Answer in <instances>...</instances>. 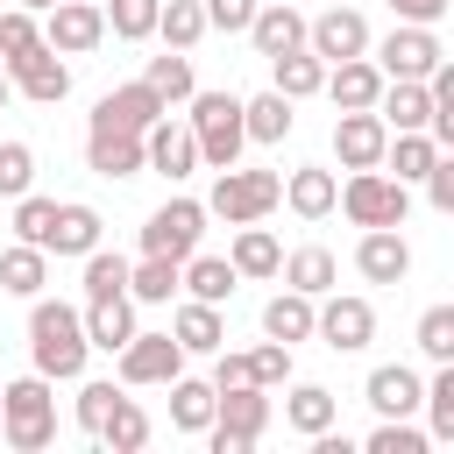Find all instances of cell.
Returning <instances> with one entry per match:
<instances>
[{"instance_id": "obj_49", "label": "cell", "mask_w": 454, "mask_h": 454, "mask_svg": "<svg viewBox=\"0 0 454 454\" xmlns=\"http://www.w3.org/2000/svg\"><path fill=\"white\" fill-rule=\"evenodd\" d=\"M35 192V149L28 142H0V199Z\"/></svg>"}, {"instance_id": "obj_56", "label": "cell", "mask_w": 454, "mask_h": 454, "mask_svg": "<svg viewBox=\"0 0 454 454\" xmlns=\"http://www.w3.org/2000/svg\"><path fill=\"white\" fill-rule=\"evenodd\" d=\"M7 99H14V71L0 64V106H7Z\"/></svg>"}, {"instance_id": "obj_10", "label": "cell", "mask_w": 454, "mask_h": 454, "mask_svg": "<svg viewBox=\"0 0 454 454\" xmlns=\"http://www.w3.org/2000/svg\"><path fill=\"white\" fill-rule=\"evenodd\" d=\"M85 170H99V177H142L149 170V135L114 128V121H85Z\"/></svg>"}, {"instance_id": "obj_16", "label": "cell", "mask_w": 454, "mask_h": 454, "mask_svg": "<svg viewBox=\"0 0 454 454\" xmlns=\"http://www.w3.org/2000/svg\"><path fill=\"white\" fill-rule=\"evenodd\" d=\"M312 50H319L326 64L369 57V50H376V35H369V14H362V7H326V14H312Z\"/></svg>"}, {"instance_id": "obj_35", "label": "cell", "mask_w": 454, "mask_h": 454, "mask_svg": "<svg viewBox=\"0 0 454 454\" xmlns=\"http://www.w3.org/2000/svg\"><path fill=\"white\" fill-rule=\"evenodd\" d=\"M234 284H241V270H234V255H192L184 262V298H206V305H227L234 298Z\"/></svg>"}, {"instance_id": "obj_53", "label": "cell", "mask_w": 454, "mask_h": 454, "mask_svg": "<svg viewBox=\"0 0 454 454\" xmlns=\"http://www.w3.org/2000/svg\"><path fill=\"white\" fill-rule=\"evenodd\" d=\"M397 21H426V28H440L447 14H454V0H383Z\"/></svg>"}, {"instance_id": "obj_51", "label": "cell", "mask_w": 454, "mask_h": 454, "mask_svg": "<svg viewBox=\"0 0 454 454\" xmlns=\"http://www.w3.org/2000/svg\"><path fill=\"white\" fill-rule=\"evenodd\" d=\"M255 7H262V0H206V21H213L220 35H248Z\"/></svg>"}, {"instance_id": "obj_9", "label": "cell", "mask_w": 454, "mask_h": 454, "mask_svg": "<svg viewBox=\"0 0 454 454\" xmlns=\"http://www.w3.org/2000/svg\"><path fill=\"white\" fill-rule=\"evenodd\" d=\"M369 57L383 64V78H433L447 50H440V35H433L426 21H397V28H390V35L369 50Z\"/></svg>"}, {"instance_id": "obj_46", "label": "cell", "mask_w": 454, "mask_h": 454, "mask_svg": "<svg viewBox=\"0 0 454 454\" xmlns=\"http://www.w3.org/2000/svg\"><path fill=\"white\" fill-rule=\"evenodd\" d=\"M362 447H369V454H426L433 433H426L419 419H376V433H369Z\"/></svg>"}, {"instance_id": "obj_45", "label": "cell", "mask_w": 454, "mask_h": 454, "mask_svg": "<svg viewBox=\"0 0 454 454\" xmlns=\"http://www.w3.org/2000/svg\"><path fill=\"white\" fill-rule=\"evenodd\" d=\"M128 277H135L128 255H114V248H92V255H85V298H121Z\"/></svg>"}, {"instance_id": "obj_47", "label": "cell", "mask_w": 454, "mask_h": 454, "mask_svg": "<svg viewBox=\"0 0 454 454\" xmlns=\"http://www.w3.org/2000/svg\"><path fill=\"white\" fill-rule=\"evenodd\" d=\"M411 340H419L426 362H454V305H426L419 326H411Z\"/></svg>"}, {"instance_id": "obj_43", "label": "cell", "mask_w": 454, "mask_h": 454, "mask_svg": "<svg viewBox=\"0 0 454 454\" xmlns=\"http://www.w3.org/2000/svg\"><path fill=\"white\" fill-rule=\"evenodd\" d=\"M163 21V0H106V35L121 43H149Z\"/></svg>"}, {"instance_id": "obj_54", "label": "cell", "mask_w": 454, "mask_h": 454, "mask_svg": "<svg viewBox=\"0 0 454 454\" xmlns=\"http://www.w3.org/2000/svg\"><path fill=\"white\" fill-rule=\"evenodd\" d=\"M426 85H433V106H454V57H440V71Z\"/></svg>"}, {"instance_id": "obj_1", "label": "cell", "mask_w": 454, "mask_h": 454, "mask_svg": "<svg viewBox=\"0 0 454 454\" xmlns=\"http://www.w3.org/2000/svg\"><path fill=\"white\" fill-rule=\"evenodd\" d=\"M92 333H85V305L64 298H28V369H43L50 383H78L92 362Z\"/></svg>"}, {"instance_id": "obj_24", "label": "cell", "mask_w": 454, "mask_h": 454, "mask_svg": "<svg viewBox=\"0 0 454 454\" xmlns=\"http://www.w3.org/2000/svg\"><path fill=\"white\" fill-rule=\"evenodd\" d=\"M262 333H270V340H291V348H298V340H319V298L284 284V291L262 305Z\"/></svg>"}, {"instance_id": "obj_11", "label": "cell", "mask_w": 454, "mask_h": 454, "mask_svg": "<svg viewBox=\"0 0 454 454\" xmlns=\"http://www.w3.org/2000/svg\"><path fill=\"white\" fill-rule=\"evenodd\" d=\"M319 340H326L333 355H362V348L376 340V305H369L362 291H326V298H319Z\"/></svg>"}, {"instance_id": "obj_18", "label": "cell", "mask_w": 454, "mask_h": 454, "mask_svg": "<svg viewBox=\"0 0 454 454\" xmlns=\"http://www.w3.org/2000/svg\"><path fill=\"white\" fill-rule=\"evenodd\" d=\"M248 43H255V57L305 50V43H312V14H298L291 0H262V7H255V21H248Z\"/></svg>"}, {"instance_id": "obj_52", "label": "cell", "mask_w": 454, "mask_h": 454, "mask_svg": "<svg viewBox=\"0 0 454 454\" xmlns=\"http://www.w3.org/2000/svg\"><path fill=\"white\" fill-rule=\"evenodd\" d=\"M419 192H426V206H433V213H454V149H440V163L426 170V184H419Z\"/></svg>"}, {"instance_id": "obj_15", "label": "cell", "mask_w": 454, "mask_h": 454, "mask_svg": "<svg viewBox=\"0 0 454 454\" xmlns=\"http://www.w3.org/2000/svg\"><path fill=\"white\" fill-rule=\"evenodd\" d=\"M7 71H14V92H21V99H35V106H57V99L71 92V57H64L57 43H35V50H28V57H14Z\"/></svg>"}, {"instance_id": "obj_8", "label": "cell", "mask_w": 454, "mask_h": 454, "mask_svg": "<svg viewBox=\"0 0 454 454\" xmlns=\"http://www.w3.org/2000/svg\"><path fill=\"white\" fill-rule=\"evenodd\" d=\"M114 369H121V383L128 390H170L177 376H184V340L177 333H135L121 355H114Z\"/></svg>"}, {"instance_id": "obj_41", "label": "cell", "mask_w": 454, "mask_h": 454, "mask_svg": "<svg viewBox=\"0 0 454 454\" xmlns=\"http://www.w3.org/2000/svg\"><path fill=\"white\" fill-rule=\"evenodd\" d=\"M426 433L440 447H454V362H433V376H426Z\"/></svg>"}, {"instance_id": "obj_14", "label": "cell", "mask_w": 454, "mask_h": 454, "mask_svg": "<svg viewBox=\"0 0 454 454\" xmlns=\"http://www.w3.org/2000/svg\"><path fill=\"white\" fill-rule=\"evenodd\" d=\"M43 43H57L64 57H85L106 43V0H57L43 14Z\"/></svg>"}, {"instance_id": "obj_17", "label": "cell", "mask_w": 454, "mask_h": 454, "mask_svg": "<svg viewBox=\"0 0 454 454\" xmlns=\"http://www.w3.org/2000/svg\"><path fill=\"white\" fill-rule=\"evenodd\" d=\"M149 170H156V177H170V184H184L192 170H206V156H199V128L163 114V121L149 128Z\"/></svg>"}, {"instance_id": "obj_44", "label": "cell", "mask_w": 454, "mask_h": 454, "mask_svg": "<svg viewBox=\"0 0 454 454\" xmlns=\"http://www.w3.org/2000/svg\"><path fill=\"white\" fill-rule=\"evenodd\" d=\"M121 397H128V383H106V376H99V383H85V376H78V404H71V411H78V433H92V440H99V426L114 419V404H121Z\"/></svg>"}, {"instance_id": "obj_21", "label": "cell", "mask_w": 454, "mask_h": 454, "mask_svg": "<svg viewBox=\"0 0 454 454\" xmlns=\"http://www.w3.org/2000/svg\"><path fill=\"white\" fill-rule=\"evenodd\" d=\"M284 206L298 220H326V213H340V177L326 163H298V170H284Z\"/></svg>"}, {"instance_id": "obj_48", "label": "cell", "mask_w": 454, "mask_h": 454, "mask_svg": "<svg viewBox=\"0 0 454 454\" xmlns=\"http://www.w3.org/2000/svg\"><path fill=\"white\" fill-rule=\"evenodd\" d=\"M35 43H43V14H35V7H7V14H0V64L28 57Z\"/></svg>"}, {"instance_id": "obj_19", "label": "cell", "mask_w": 454, "mask_h": 454, "mask_svg": "<svg viewBox=\"0 0 454 454\" xmlns=\"http://www.w3.org/2000/svg\"><path fill=\"white\" fill-rule=\"evenodd\" d=\"M355 270H362V284H404V277H411V241H404L397 227H362Z\"/></svg>"}, {"instance_id": "obj_26", "label": "cell", "mask_w": 454, "mask_h": 454, "mask_svg": "<svg viewBox=\"0 0 454 454\" xmlns=\"http://www.w3.org/2000/svg\"><path fill=\"white\" fill-rule=\"evenodd\" d=\"M376 114L390 121V135H411V128H433V85L426 78H390Z\"/></svg>"}, {"instance_id": "obj_4", "label": "cell", "mask_w": 454, "mask_h": 454, "mask_svg": "<svg viewBox=\"0 0 454 454\" xmlns=\"http://www.w3.org/2000/svg\"><path fill=\"white\" fill-rule=\"evenodd\" d=\"M213 220H227V227H248V220H270L277 206H284V177L277 170H248V163H234V170H213Z\"/></svg>"}, {"instance_id": "obj_7", "label": "cell", "mask_w": 454, "mask_h": 454, "mask_svg": "<svg viewBox=\"0 0 454 454\" xmlns=\"http://www.w3.org/2000/svg\"><path fill=\"white\" fill-rule=\"evenodd\" d=\"M270 419H277V404H270L262 383H248V390H220V419L206 426V447H213V454H248V447L270 433Z\"/></svg>"}, {"instance_id": "obj_33", "label": "cell", "mask_w": 454, "mask_h": 454, "mask_svg": "<svg viewBox=\"0 0 454 454\" xmlns=\"http://www.w3.org/2000/svg\"><path fill=\"white\" fill-rule=\"evenodd\" d=\"M284 284H291V291H312V298L340 291V262H333V248H319V241L291 248V255H284Z\"/></svg>"}, {"instance_id": "obj_20", "label": "cell", "mask_w": 454, "mask_h": 454, "mask_svg": "<svg viewBox=\"0 0 454 454\" xmlns=\"http://www.w3.org/2000/svg\"><path fill=\"white\" fill-rule=\"evenodd\" d=\"M163 114H170V99H163L149 78H135V85H114V92L92 106V121H114V128H135V135H149Z\"/></svg>"}, {"instance_id": "obj_13", "label": "cell", "mask_w": 454, "mask_h": 454, "mask_svg": "<svg viewBox=\"0 0 454 454\" xmlns=\"http://www.w3.org/2000/svg\"><path fill=\"white\" fill-rule=\"evenodd\" d=\"M333 156H340V170H383V156H390V121H383L376 106L340 114V121H333Z\"/></svg>"}, {"instance_id": "obj_32", "label": "cell", "mask_w": 454, "mask_h": 454, "mask_svg": "<svg viewBox=\"0 0 454 454\" xmlns=\"http://www.w3.org/2000/svg\"><path fill=\"white\" fill-rule=\"evenodd\" d=\"M99 234H106V220H99V206H85V199H64V213H57V241H50V255H92L99 248Z\"/></svg>"}, {"instance_id": "obj_39", "label": "cell", "mask_w": 454, "mask_h": 454, "mask_svg": "<svg viewBox=\"0 0 454 454\" xmlns=\"http://www.w3.org/2000/svg\"><path fill=\"white\" fill-rule=\"evenodd\" d=\"M199 35H213V21H206V0H163L156 43H163V50H199Z\"/></svg>"}, {"instance_id": "obj_37", "label": "cell", "mask_w": 454, "mask_h": 454, "mask_svg": "<svg viewBox=\"0 0 454 454\" xmlns=\"http://www.w3.org/2000/svg\"><path fill=\"white\" fill-rule=\"evenodd\" d=\"M170 291H184V262L177 255H142L135 277H128V298L135 305H170Z\"/></svg>"}, {"instance_id": "obj_28", "label": "cell", "mask_w": 454, "mask_h": 454, "mask_svg": "<svg viewBox=\"0 0 454 454\" xmlns=\"http://www.w3.org/2000/svg\"><path fill=\"white\" fill-rule=\"evenodd\" d=\"M213 419H220V383H213V376H177V383H170V426L206 440Z\"/></svg>"}, {"instance_id": "obj_12", "label": "cell", "mask_w": 454, "mask_h": 454, "mask_svg": "<svg viewBox=\"0 0 454 454\" xmlns=\"http://www.w3.org/2000/svg\"><path fill=\"white\" fill-rule=\"evenodd\" d=\"M362 397H369L376 419H426V376L411 362H376L369 383H362Z\"/></svg>"}, {"instance_id": "obj_50", "label": "cell", "mask_w": 454, "mask_h": 454, "mask_svg": "<svg viewBox=\"0 0 454 454\" xmlns=\"http://www.w3.org/2000/svg\"><path fill=\"white\" fill-rule=\"evenodd\" d=\"M248 355H255V383L262 390H284L291 383V340H270L262 333V348H248Z\"/></svg>"}, {"instance_id": "obj_23", "label": "cell", "mask_w": 454, "mask_h": 454, "mask_svg": "<svg viewBox=\"0 0 454 454\" xmlns=\"http://www.w3.org/2000/svg\"><path fill=\"white\" fill-rule=\"evenodd\" d=\"M227 255H234V270H241V284H270V277H284V241L262 227V220H248V227H234V241H227Z\"/></svg>"}, {"instance_id": "obj_6", "label": "cell", "mask_w": 454, "mask_h": 454, "mask_svg": "<svg viewBox=\"0 0 454 454\" xmlns=\"http://www.w3.org/2000/svg\"><path fill=\"white\" fill-rule=\"evenodd\" d=\"M206 220H213V206L206 199H163L149 220H142V255H177V262H192L199 255V241H206Z\"/></svg>"}, {"instance_id": "obj_3", "label": "cell", "mask_w": 454, "mask_h": 454, "mask_svg": "<svg viewBox=\"0 0 454 454\" xmlns=\"http://www.w3.org/2000/svg\"><path fill=\"white\" fill-rule=\"evenodd\" d=\"M184 121L199 128L206 170H234V163H241V149H248V99H241V92H206V85H199Z\"/></svg>"}, {"instance_id": "obj_34", "label": "cell", "mask_w": 454, "mask_h": 454, "mask_svg": "<svg viewBox=\"0 0 454 454\" xmlns=\"http://www.w3.org/2000/svg\"><path fill=\"white\" fill-rule=\"evenodd\" d=\"M433 163H440V142H433V128H411V135H390V156H383V170H390V177H404V184L419 192Z\"/></svg>"}, {"instance_id": "obj_29", "label": "cell", "mask_w": 454, "mask_h": 454, "mask_svg": "<svg viewBox=\"0 0 454 454\" xmlns=\"http://www.w3.org/2000/svg\"><path fill=\"white\" fill-rule=\"evenodd\" d=\"M43 284H50V248L7 241V248H0V291H7V298H43Z\"/></svg>"}, {"instance_id": "obj_2", "label": "cell", "mask_w": 454, "mask_h": 454, "mask_svg": "<svg viewBox=\"0 0 454 454\" xmlns=\"http://www.w3.org/2000/svg\"><path fill=\"white\" fill-rule=\"evenodd\" d=\"M0 433H7L14 454H43V447L57 440V390H50L43 369L0 383Z\"/></svg>"}, {"instance_id": "obj_27", "label": "cell", "mask_w": 454, "mask_h": 454, "mask_svg": "<svg viewBox=\"0 0 454 454\" xmlns=\"http://www.w3.org/2000/svg\"><path fill=\"white\" fill-rule=\"evenodd\" d=\"M85 333H92V348L99 355H121L142 326H135V298L121 291V298H85Z\"/></svg>"}, {"instance_id": "obj_25", "label": "cell", "mask_w": 454, "mask_h": 454, "mask_svg": "<svg viewBox=\"0 0 454 454\" xmlns=\"http://www.w3.org/2000/svg\"><path fill=\"white\" fill-rule=\"evenodd\" d=\"M333 419H340V397H333L326 383H284V426H291L298 440L333 433Z\"/></svg>"}, {"instance_id": "obj_57", "label": "cell", "mask_w": 454, "mask_h": 454, "mask_svg": "<svg viewBox=\"0 0 454 454\" xmlns=\"http://www.w3.org/2000/svg\"><path fill=\"white\" fill-rule=\"evenodd\" d=\"M21 7H35V14H50V7H57V0H21Z\"/></svg>"}, {"instance_id": "obj_40", "label": "cell", "mask_w": 454, "mask_h": 454, "mask_svg": "<svg viewBox=\"0 0 454 454\" xmlns=\"http://www.w3.org/2000/svg\"><path fill=\"white\" fill-rule=\"evenodd\" d=\"M149 433H156V426H149V411H142L135 397H121V404H114V419L99 426V447H106V454H142V447H149Z\"/></svg>"}, {"instance_id": "obj_36", "label": "cell", "mask_w": 454, "mask_h": 454, "mask_svg": "<svg viewBox=\"0 0 454 454\" xmlns=\"http://www.w3.org/2000/svg\"><path fill=\"white\" fill-rule=\"evenodd\" d=\"M291 128H298V99H291V92H277V85H270V92H255V99H248V142H262V149H270V142H284Z\"/></svg>"}, {"instance_id": "obj_22", "label": "cell", "mask_w": 454, "mask_h": 454, "mask_svg": "<svg viewBox=\"0 0 454 454\" xmlns=\"http://www.w3.org/2000/svg\"><path fill=\"white\" fill-rule=\"evenodd\" d=\"M383 85H390V78H383V64H376V57H348V64H333V71H326V99H333L340 114L376 106V99H383Z\"/></svg>"}, {"instance_id": "obj_42", "label": "cell", "mask_w": 454, "mask_h": 454, "mask_svg": "<svg viewBox=\"0 0 454 454\" xmlns=\"http://www.w3.org/2000/svg\"><path fill=\"white\" fill-rule=\"evenodd\" d=\"M57 199H43V192H21L14 199V241H35V248H50L57 241Z\"/></svg>"}, {"instance_id": "obj_55", "label": "cell", "mask_w": 454, "mask_h": 454, "mask_svg": "<svg viewBox=\"0 0 454 454\" xmlns=\"http://www.w3.org/2000/svg\"><path fill=\"white\" fill-rule=\"evenodd\" d=\"M433 142L454 149V106H433Z\"/></svg>"}, {"instance_id": "obj_5", "label": "cell", "mask_w": 454, "mask_h": 454, "mask_svg": "<svg viewBox=\"0 0 454 454\" xmlns=\"http://www.w3.org/2000/svg\"><path fill=\"white\" fill-rule=\"evenodd\" d=\"M340 213H348L355 227H404V213H411V184L390 177V170H348V184H340Z\"/></svg>"}, {"instance_id": "obj_31", "label": "cell", "mask_w": 454, "mask_h": 454, "mask_svg": "<svg viewBox=\"0 0 454 454\" xmlns=\"http://www.w3.org/2000/svg\"><path fill=\"white\" fill-rule=\"evenodd\" d=\"M170 333L184 340V355H220V348H227V319H220V305H206V298H184L177 319H170Z\"/></svg>"}, {"instance_id": "obj_38", "label": "cell", "mask_w": 454, "mask_h": 454, "mask_svg": "<svg viewBox=\"0 0 454 454\" xmlns=\"http://www.w3.org/2000/svg\"><path fill=\"white\" fill-rule=\"evenodd\" d=\"M142 78L170 99V106H192V92H199V71H192V50H163V57H149L142 64Z\"/></svg>"}, {"instance_id": "obj_30", "label": "cell", "mask_w": 454, "mask_h": 454, "mask_svg": "<svg viewBox=\"0 0 454 454\" xmlns=\"http://www.w3.org/2000/svg\"><path fill=\"white\" fill-rule=\"evenodd\" d=\"M326 57L305 43V50H284V57H270V85L277 92H291V99H312V92H326Z\"/></svg>"}]
</instances>
